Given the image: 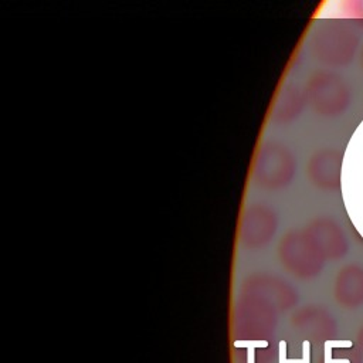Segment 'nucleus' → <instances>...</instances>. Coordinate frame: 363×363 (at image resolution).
<instances>
[{
  "label": "nucleus",
  "instance_id": "6",
  "mask_svg": "<svg viewBox=\"0 0 363 363\" xmlns=\"http://www.w3.org/2000/svg\"><path fill=\"white\" fill-rule=\"evenodd\" d=\"M278 230V217L267 206L255 204L245 210L238 227L240 242L251 251L267 247Z\"/></svg>",
  "mask_w": 363,
  "mask_h": 363
},
{
  "label": "nucleus",
  "instance_id": "12",
  "mask_svg": "<svg viewBox=\"0 0 363 363\" xmlns=\"http://www.w3.org/2000/svg\"><path fill=\"white\" fill-rule=\"evenodd\" d=\"M360 352L353 342L335 343L328 346L325 363H362Z\"/></svg>",
  "mask_w": 363,
  "mask_h": 363
},
{
  "label": "nucleus",
  "instance_id": "10",
  "mask_svg": "<svg viewBox=\"0 0 363 363\" xmlns=\"http://www.w3.org/2000/svg\"><path fill=\"white\" fill-rule=\"evenodd\" d=\"M305 231L313 240L322 255L328 259H339L347 254V241L339 224L328 217H318L312 220Z\"/></svg>",
  "mask_w": 363,
  "mask_h": 363
},
{
  "label": "nucleus",
  "instance_id": "13",
  "mask_svg": "<svg viewBox=\"0 0 363 363\" xmlns=\"http://www.w3.org/2000/svg\"><path fill=\"white\" fill-rule=\"evenodd\" d=\"M337 10L343 18L363 24V0H337Z\"/></svg>",
  "mask_w": 363,
  "mask_h": 363
},
{
  "label": "nucleus",
  "instance_id": "5",
  "mask_svg": "<svg viewBox=\"0 0 363 363\" xmlns=\"http://www.w3.org/2000/svg\"><path fill=\"white\" fill-rule=\"evenodd\" d=\"M295 172L296 160L291 150L281 145H269L259 153L254 176L261 187L277 190L288 186Z\"/></svg>",
  "mask_w": 363,
  "mask_h": 363
},
{
  "label": "nucleus",
  "instance_id": "4",
  "mask_svg": "<svg viewBox=\"0 0 363 363\" xmlns=\"http://www.w3.org/2000/svg\"><path fill=\"white\" fill-rule=\"evenodd\" d=\"M278 312L268 302L251 296H240L235 306V332L241 339L245 340H265L268 339L278 322Z\"/></svg>",
  "mask_w": 363,
  "mask_h": 363
},
{
  "label": "nucleus",
  "instance_id": "7",
  "mask_svg": "<svg viewBox=\"0 0 363 363\" xmlns=\"http://www.w3.org/2000/svg\"><path fill=\"white\" fill-rule=\"evenodd\" d=\"M240 292L259 298L272 305L277 311L291 309L298 301L296 291L286 281L264 272L247 277L241 284Z\"/></svg>",
  "mask_w": 363,
  "mask_h": 363
},
{
  "label": "nucleus",
  "instance_id": "3",
  "mask_svg": "<svg viewBox=\"0 0 363 363\" xmlns=\"http://www.w3.org/2000/svg\"><path fill=\"white\" fill-rule=\"evenodd\" d=\"M277 257L281 267L292 277L312 279L325 268L326 258L303 230L288 231L278 242Z\"/></svg>",
  "mask_w": 363,
  "mask_h": 363
},
{
  "label": "nucleus",
  "instance_id": "11",
  "mask_svg": "<svg viewBox=\"0 0 363 363\" xmlns=\"http://www.w3.org/2000/svg\"><path fill=\"white\" fill-rule=\"evenodd\" d=\"M333 298L346 309L363 305V267L349 264L337 272L333 281Z\"/></svg>",
  "mask_w": 363,
  "mask_h": 363
},
{
  "label": "nucleus",
  "instance_id": "9",
  "mask_svg": "<svg viewBox=\"0 0 363 363\" xmlns=\"http://www.w3.org/2000/svg\"><path fill=\"white\" fill-rule=\"evenodd\" d=\"M291 325L305 339L319 342L332 340L337 330L333 316L318 305H308L298 309L291 318Z\"/></svg>",
  "mask_w": 363,
  "mask_h": 363
},
{
  "label": "nucleus",
  "instance_id": "2",
  "mask_svg": "<svg viewBox=\"0 0 363 363\" xmlns=\"http://www.w3.org/2000/svg\"><path fill=\"white\" fill-rule=\"evenodd\" d=\"M305 96L316 115L333 119L349 111L353 102V89L342 74L326 68L308 78Z\"/></svg>",
  "mask_w": 363,
  "mask_h": 363
},
{
  "label": "nucleus",
  "instance_id": "15",
  "mask_svg": "<svg viewBox=\"0 0 363 363\" xmlns=\"http://www.w3.org/2000/svg\"><path fill=\"white\" fill-rule=\"evenodd\" d=\"M357 61H359V67H360V69H362V72H363V43H362V45H360V50H359Z\"/></svg>",
  "mask_w": 363,
  "mask_h": 363
},
{
  "label": "nucleus",
  "instance_id": "14",
  "mask_svg": "<svg viewBox=\"0 0 363 363\" xmlns=\"http://www.w3.org/2000/svg\"><path fill=\"white\" fill-rule=\"evenodd\" d=\"M357 345H359L360 350L363 352V326L360 328V330H359V333H357Z\"/></svg>",
  "mask_w": 363,
  "mask_h": 363
},
{
  "label": "nucleus",
  "instance_id": "1",
  "mask_svg": "<svg viewBox=\"0 0 363 363\" xmlns=\"http://www.w3.org/2000/svg\"><path fill=\"white\" fill-rule=\"evenodd\" d=\"M360 37L357 31L339 20L319 24L309 41L312 57L329 69L349 67L359 55Z\"/></svg>",
  "mask_w": 363,
  "mask_h": 363
},
{
  "label": "nucleus",
  "instance_id": "8",
  "mask_svg": "<svg viewBox=\"0 0 363 363\" xmlns=\"http://www.w3.org/2000/svg\"><path fill=\"white\" fill-rule=\"evenodd\" d=\"M343 153L335 147L316 150L308 160L306 176L316 189L335 191L340 187Z\"/></svg>",
  "mask_w": 363,
  "mask_h": 363
}]
</instances>
